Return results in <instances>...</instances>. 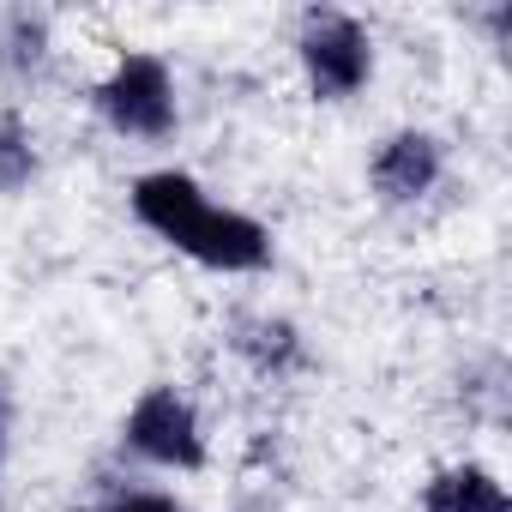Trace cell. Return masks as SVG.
Segmentation results:
<instances>
[{
	"instance_id": "cell-2",
	"label": "cell",
	"mask_w": 512,
	"mask_h": 512,
	"mask_svg": "<svg viewBox=\"0 0 512 512\" xmlns=\"http://www.w3.org/2000/svg\"><path fill=\"white\" fill-rule=\"evenodd\" d=\"M91 109L115 139H139L157 145L181 127V91H175V67L157 49H121L115 67L91 85Z\"/></svg>"
},
{
	"instance_id": "cell-1",
	"label": "cell",
	"mask_w": 512,
	"mask_h": 512,
	"mask_svg": "<svg viewBox=\"0 0 512 512\" xmlns=\"http://www.w3.org/2000/svg\"><path fill=\"white\" fill-rule=\"evenodd\" d=\"M127 211L139 229H151L163 247H175L181 260L223 272V278H253L272 266V229L241 211L223 205L199 175L187 169H145L127 187Z\"/></svg>"
},
{
	"instance_id": "cell-4",
	"label": "cell",
	"mask_w": 512,
	"mask_h": 512,
	"mask_svg": "<svg viewBox=\"0 0 512 512\" xmlns=\"http://www.w3.org/2000/svg\"><path fill=\"white\" fill-rule=\"evenodd\" d=\"M296 61L314 103H350L374 79V31L344 7H308L296 31Z\"/></svg>"
},
{
	"instance_id": "cell-10",
	"label": "cell",
	"mask_w": 512,
	"mask_h": 512,
	"mask_svg": "<svg viewBox=\"0 0 512 512\" xmlns=\"http://www.w3.org/2000/svg\"><path fill=\"white\" fill-rule=\"evenodd\" d=\"M79 512H187V506L169 488H109L103 500H91Z\"/></svg>"
},
{
	"instance_id": "cell-6",
	"label": "cell",
	"mask_w": 512,
	"mask_h": 512,
	"mask_svg": "<svg viewBox=\"0 0 512 512\" xmlns=\"http://www.w3.org/2000/svg\"><path fill=\"white\" fill-rule=\"evenodd\" d=\"M416 512H512V494H506L500 470H488L476 458H458V464H440L422 482Z\"/></svg>"
},
{
	"instance_id": "cell-8",
	"label": "cell",
	"mask_w": 512,
	"mask_h": 512,
	"mask_svg": "<svg viewBox=\"0 0 512 512\" xmlns=\"http://www.w3.org/2000/svg\"><path fill=\"white\" fill-rule=\"evenodd\" d=\"M37 175V139L19 115H0V193H19Z\"/></svg>"
},
{
	"instance_id": "cell-11",
	"label": "cell",
	"mask_w": 512,
	"mask_h": 512,
	"mask_svg": "<svg viewBox=\"0 0 512 512\" xmlns=\"http://www.w3.org/2000/svg\"><path fill=\"white\" fill-rule=\"evenodd\" d=\"M7 452H13V392L0 380V470H7Z\"/></svg>"
},
{
	"instance_id": "cell-5",
	"label": "cell",
	"mask_w": 512,
	"mask_h": 512,
	"mask_svg": "<svg viewBox=\"0 0 512 512\" xmlns=\"http://www.w3.org/2000/svg\"><path fill=\"white\" fill-rule=\"evenodd\" d=\"M446 181V139L428 127H392L368 151V193L380 205H422Z\"/></svg>"
},
{
	"instance_id": "cell-3",
	"label": "cell",
	"mask_w": 512,
	"mask_h": 512,
	"mask_svg": "<svg viewBox=\"0 0 512 512\" xmlns=\"http://www.w3.org/2000/svg\"><path fill=\"white\" fill-rule=\"evenodd\" d=\"M121 452L145 470H169V476H193L211 464V440H205V416L199 404L175 386V380H151L127 416H121Z\"/></svg>"
},
{
	"instance_id": "cell-7",
	"label": "cell",
	"mask_w": 512,
	"mask_h": 512,
	"mask_svg": "<svg viewBox=\"0 0 512 512\" xmlns=\"http://www.w3.org/2000/svg\"><path fill=\"white\" fill-rule=\"evenodd\" d=\"M235 350H241L253 368H260V374H272V380H284V374H296V368L308 362L302 332H296L290 320H278V314L241 320V326H235Z\"/></svg>"
},
{
	"instance_id": "cell-9",
	"label": "cell",
	"mask_w": 512,
	"mask_h": 512,
	"mask_svg": "<svg viewBox=\"0 0 512 512\" xmlns=\"http://www.w3.org/2000/svg\"><path fill=\"white\" fill-rule=\"evenodd\" d=\"M49 55V19L43 13H13L7 19V49H0V61H7L13 73H37Z\"/></svg>"
}]
</instances>
